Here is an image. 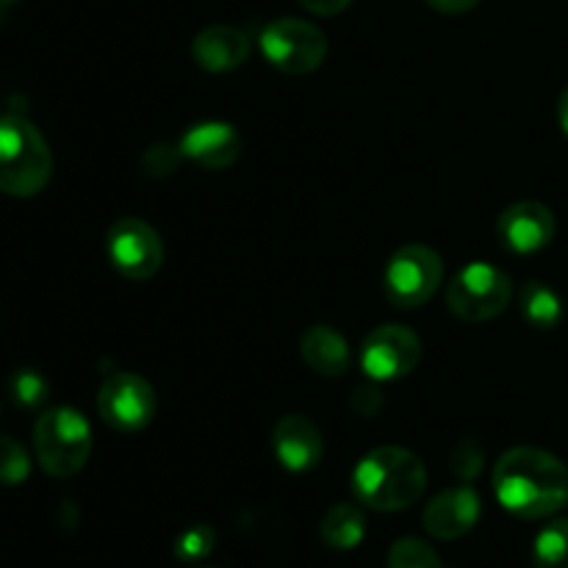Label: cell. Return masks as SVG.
Returning <instances> with one entry per match:
<instances>
[{
    "label": "cell",
    "mask_w": 568,
    "mask_h": 568,
    "mask_svg": "<svg viewBox=\"0 0 568 568\" xmlns=\"http://www.w3.org/2000/svg\"><path fill=\"white\" fill-rule=\"evenodd\" d=\"M349 3H353V0H300V6H303V9L314 11V14H322V17L338 14V11L347 9Z\"/></svg>",
    "instance_id": "cell-24"
},
{
    "label": "cell",
    "mask_w": 568,
    "mask_h": 568,
    "mask_svg": "<svg viewBox=\"0 0 568 568\" xmlns=\"http://www.w3.org/2000/svg\"><path fill=\"white\" fill-rule=\"evenodd\" d=\"M0 3H3V6H9V3H17V0H0Z\"/></svg>",
    "instance_id": "cell-27"
},
{
    "label": "cell",
    "mask_w": 568,
    "mask_h": 568,
    "mask_svg": "<svg viewBox=\"0 0 568 568\" xmlns=\"http://www.w3.org/2000/svg\"><path fill=\"white\" fill-rule=\"evenodd\" d=\"M558 120H560V128H564V133L568 136V87L564 89V94H560L558 100Z\"/></svg>",
    "instance_id": "cell-26"
},
{
    "label": "cell",
    "mask_w": 568,
    "mask_h": 568,
    "mask_svg": "<svg viewBox=\"0 0 568 568\" xmlns=\"http://www.w3.org/2000/svg\"><path fill=\"white\" fill-rule=\"evenodd\" d=\"M33 453L44 475L59 480L78 475L92 453V427L75 408L44 410L33 427Z\"/></svg>",
    "instance_id": "cell-4"
},
{
    "label": "cell",
    "mask_w": 568,
    "mask_h": 568,
    "mask_svg": "<svg viewBox=\"0 0 568 568\" xmlns=\"http://www.w3.org/2000/svg\"><path fill=\"white\" fill-rule=\"evenodd\" d=\"M53 175V155L42 133L14 114L0 116V192L33 197Z\"/></svg>",
    "instance_id": "cell-3"
},
{
    "label": "cell",
    "mask_w": 568,
    "mask_h": 568,
    "mask_svg": "<svg viewBox=\"0 0 568 568\" xmlns=\"http://www.w3.org/2000/svg\"><path fill=\"white\" fill-rule=\"evenodd\" d=\"M388 568H444V564L430 544L419 538H399L388 549Z\"/></svg>",
    "instance_id": "cell-20"
},
{
    "label": "cell",
    "mask_w": 568,
    "mask_h": 568,
    "mask_svg": "<svg viewBox=\"0 0 568 568\" xmlns=\"http://www.w3.org/2000/svg\"><path fill=\"white\" fill-rule=\"evenodd\" d=\"M303 361L325 377H342L349 366V347L342 333L331 325H314L300 338Z\"/></svg>",
    "instance_id": "cell-16"
},
{
    "label": "cell",
    "mask_w": 568,
    "mask_h": 568,
    "mask_svg": "<svg viewBox=\"0 0 568 568\" xmlns=\"http://www.w3.org/2000/svg\"><path fill=\"white\" fill-rule=\"evenodd\" d=\"M532 566L568 568V519H555L538 532L532 544Z\"/></svg>",
    "instance_id": "cell-19"
},
{
    "label": "cell",
    "mask_w": 568,
    "mask_h": 568,
    "mask_svg": "<svg viewBox=\"0 0 568 568\" xmlns=\"http://www.w3.org/2000/svg\"><path fill=\"white\" fill-rule=\"evenodd\" d=\"M272 447H275L277 460L281 466H286L288 471H311L314 466H320L322 453H325V442H322V433L308 416L288 414L272 430Z\"/></svg>",
    "instance_id": "cell-13"
},
{
    "label": "cell",
    "mask_w": 568,
    "mask_h": 568,
    "mask_svg": "<svg viewBox=\"0 0 568 568\" xmlns=\"http://www.w3.org/2000/svg\"><path fill=\"white\" fill-rule=\"evenodd\" d=\"M192 55L203 70L231 72L247 61L250 39L233 26H209L194 37Z\"/></svg>",
    "instance_id": "cell-15"
},
{
    "label": "cell",
    "mask_w": 568,
    "mask_h": 568,
    "mask_svg": "<svg viewBox=\"0 0 568 568\" xmlns=\"http://www.w3.org/2000/svg\"><path fill=\"white\" fill-rule=\"evenodd\" d=\"M261 50L266 61L286 75H308L325 61L327 39L314 22L281 17L261 31Z\"/></svg>",
    "instance_id": "cell-5"
},
{
    "label": "cell",
    "mask_w": 568,
    "mask_h": 568,
    "mask_svg": "<svg viewBox=\"0 0 568 568\" xmlns=\"http://www.w3.org/2000/svg\"><path fill=\"white\" fill-rule=\"evenodd\" d=\"M427 469L419 455L403 447L366 453L353 471V491L361 505L388 514L405 510L425 494Z\"/></svg>",
    "instance_id": "cell-2"
},
{
    "label": "cell",
    "mask_w": 568,
    "mask_h": 568,
    "mask_svg": "<svg viewBox=\"0 0 568 568\" xmlns=\"http://www.w3.org/2000/svg\"><path fill=\"white\" fill-rule=\"evenodd\" d=\"M480 519V497L475 488L458 486L438 494L425 508V530L442 541H458Z\"/></svg>",
    "instance_id": "cell-14"
},
{
    "label": "cell",
    "mask_w": 568,
    "mask_h": 568,
    "mask_svg": "<svg viewBox=\"0 0 568 568\" xmlns=\"http://www.w3.org/2000/svg\"><path fill=\"white\" fill-rule=\"evenodd\" d=\"M178 150L203 170H227L242 155V136L231 122H197L183 133Z\"/></svg>",
    "instance_id": "cell-12"
},
{
    "label": "cell",
    "mask_w": 568,
    "mask_h": 568,
    "mask_svg": "<svg viewBox=\"0 0 568 568\" xmlns=\"http://www.w3.org/2000/svg\"><path fill=\"white\" fill-rule=\"evenodd\" d=\"M494 494L519 519H547L568 503V469L547 449L516 447L497 460Z\"/></svg>",
    "instance_id": "cell-1"
},
{
    "label": "cell",
    "mask_w": 568,
    "mask_h": 568,
    "mask_svg": "<svg viewBox=\"0 0 568 568\" xmlns=\"http://www.w3.org/2000/svg\"><path fill=\"white\" fill-rule=\"evenodd\" d=\"M510 294H514V286L503 270L475 261V264L464 266L449 283L447 305L458 320L486 322L508 308Z\"/></svg>",
    "instance_id": "cell-6"
},
{
    "label": "cell",
    "mask_w": 568,
    "mask_h": 568,
    "mask_svg": "<svg viewBox=\"0 0 568 568\" xmlns=\"http://www.w3.org/2000/svg\"><path fill=\"white\" fill-rule=\"evenodd\" d=\"M98 410L105 425L120 433H136L155 416V392L133 372H114L98 392Z\"/></svg>",
    "instance_id": "cell-9"
},
{
    "label": "cell",
    "mask_w": 568,
    "mask_h": 568,
    "mask_svg": "<svg viewBox=\"0 0 568 568\" xmlns=\"http://www.w3.org/2000/svg\"><path fill=\"white\" fill-rule=\"evenodd\" d=\"M105 253L111 266L128 281H148L164 264V244L159 231L139 216H122L109 227Z\"/></svg>",
    "instance_id": "cell-8"
},
{
    "label": "cell",
    "mask_w": 568,
    "mask_h": 568,
    "mask_svg": "<svg viewBox=\"0 0 568 568\" xmlns=\"http://www.w3.org/2000/svg\"><path fill=\"white\" fill-rule=\"evenodd\" d=\"M521 316L536 331H555L564 322V300L547 283L530 281L521 288Z\"/></svg>",
    "instance_id": "cell-18"
},
{
    "label": "cell",
    "mask_w": 568,
    "mask_h": 568,
    "mask_svg": "<svg viewBox=\"0 0 568 568\" xmlns=\"http://www.w3.org/2000/svg\"><path fill=\"white\" fill-rule=\"evenodd\" d=\"M433 11H442V14H464V11L475 9L480 0H425Z\"/></svg>",
    "instance_id": "cell-25"
},
{
    "label": "cell",
    "mask_w": 568,
    "mask_h": 568,
    "mask_svg": "<svg viewBox=\"0 0 568 568\" xmlns=\"http://www.w3.org/2000/svg\"><path fill=\"white\" fill-rule=\"evenodd\" d=\"M31 475L28 453L11 436H0V483L3 486H20Z\"/></svg>",
    "instance_id": "cell-23"
},
{
    "label": "cell",
    "mask_w": 568,
    "mask_h": 568,
    "mask_svg": "<svg viewBox=\"0 0 568 568\" xmlns=\"http://www.w3.org/2000/svg\"><path fill=\"white\" fill-rule=\"evenodd\" d=\"M48 381L39 375L37 369H17L9 377V397L14 399L20 408H39L48 399Z\"/></svg>",
    "instance_id": "cell-22"
},
{
    "label": "cell",
    "mask_w": 568,
    "mask_h": 568,
    "mask_svg": "<svg viewBox=\"0 0 568 568\" xmlns=\"http://www.w3.org/2000/svg\"><path fill=\"white\" fill-rule=\"evenodd\" d=\"M444 264L436 250L425 244H405L392 255L386 266V297L397 308H419L442 286Z\"/></svg>",
    "instance_id": "cell-7"
},
{
    "label": "cell",
    "mask_w": 568,
    "mask_h": 568,
    "mask_svg": "<svg viewBox=\"0 0 568 568\" xmlns=\"http://www.w3.org/2000/svg\"><path fill=\"white\" fill-rule=\"evenodd\" d=\"M555 214L536 200L508 205L497 222V233L508 250L519 255L538 253L555 239Z\"/></svg>",
    "instance_id": "cell-11"
},
{
    "label": "cell",
    "mask_w": 568,
    "mask_h": 568,
    "mask_svg": "<svg viewBox=\"0 0 568 568\" xmlns=\"http://www.w3.org/2000/svg\"><path fill=\"white\" fill-rule=\"evenodd\" d=\"M322 541L333 549H355L366 536V516L358 505H349V503H338L333 505L331 510L325 514L322 519Z\"/></svg>",
    "instance_id": "cell-17"
},
{
    "label": "cell",
    "mask_w": 568,
    "mask_h": 568,
    "mask_svg": "<svg viewBox=\"0 0 568 568\" xmlns=\"http://www.w3.org/2000/svg\"><path fill=\"white\" fill-rule=\"evenodd\" d=\"M216 547V532L209 525H194L183 530L172 544V552L183 564H197V560L209 558Z\"/></svg>",
    "instance_id": "cell-21"
},
{
    "label": "cell",
    "mask_w": 568,
    "mask_h": 568,
    "mask_svg": "<svg viewBox=\"0 0 568 568\" xmlns=\"http://www.w3.org/2000/svg\"><path fill=\"white\" fill-rule=\"evenodd\" d=\"M419 358V336L405 325L377 327L361 347V366L372 381H397V377L410 375Z\"/></svg>",
    "instance_id": "cell-10"
}]
</instances>
